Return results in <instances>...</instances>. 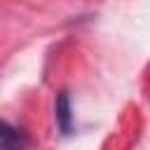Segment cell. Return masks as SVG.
<instances>
[{
	"mask_svg": "<svg viewBox=\"0 0 150 150\" xmlns=\"http://www.w3.org/2000/svg\"><path fill=\"white\" fill-rule=\"evenodd\" d=\"M23 148H26V136L9 122L0 120V150H23Z\"/></svg>",
	"mask_w": 150,
	"mask_h": 150,
	"instance_id": "obj_2",
	"label": "cell"
},
{
	"mask_svg": "<svg viewBox=\"0 0 150 150\" xmlns=\"http://www.w3.org/2000/svg\"><path fill=\"white\" fill-rule=\"evenodd\" d=\"M54 115H56V127L63 136L73 134V108H70V96L68 91H59L56 103H54Z\"/></svg>",
	"mask_w": 150,
	"mask_h": 150,
	"instance_id": "obj_1",
	"label": "cell"
}]
</instances>
